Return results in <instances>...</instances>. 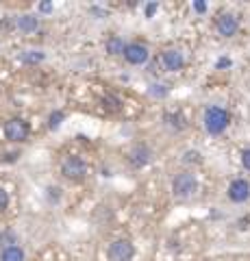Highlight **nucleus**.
Listing matches in <instances>:
<instances>
[{
  "label": "nucleus",
  "mask_w": 250,
  "mask_h": 261,
  "mask_svg": "<svg viewBox=\"0 0 250 261\" xmlns=\"http://www.w3.org/2000/svg\"><path fill=\"white\" fill-rule=\"evenodd\" d=\"M229 122H231V116H229L227 109L207 107V111H205V128H207V133H211V135L224 133L227 126H229Z\"/></svg>",
  "instance_id": "obj_1"
},
{
  "label": "nucleus",
  "mask_w": 250,
  "mask_h": 261,
  "mask_svg": "<svg viewBox=\"0 0 250 261\" xmlns=\"http://www.w3.org/2000/svg\"><path fill=\"white\" fill-rule=\"evenodd\" d=\"M196 190H198V181L191 172H181V174L174 176L172 192H174L176 198H189V196L196 194Z\"/></svg>",
  "instance_id": "obj_2"
},
{
  "label": "nucleus",
  "mask_w": 250,
  "mask_h": 261,
  "mask_svg": "<svg viewBox=\"0 0 250 261\" xmlns=\"http://www.w3.org/2000/svg\"><path fill=\"white\" fill-rule=\"evenodd\" d=\"M61 174L68 178V181H83V178L87 176V166L85 161L80 157H66L61 161Z\"/></svg>",
  "instance_id": "obj_3"
},
{
  "label": "nucleus",
  "mask_w": 250,
  "mask_h": 261,
  "mask_svg": "<svg viewBox=\"0 0 250 261\" xmlns=\"http://www.w3.org/2000/svg\"><path fill=\"white\" fill-rule=\"evenodd\" d=\"M29 135V122H24L22 118H11L9 122H5V137L9 142H26Z\"/></svg>",
  "instance_id": "obj_4"
},
{
  "label": "nucleus",
  "mask_w": 250,
  "mask_h": 261,
  "mask_svg": "<svg viewBox=\"0 0 250 261\" xmlns=\"http://www.w3.org/2000/svg\"><path fill=\"white\" fill-rule=\"evenodd\" d=\"M109 261H131L135 257V246L131 240H116L109 246Z\"/></svg>",
  "instance_id": "obj_5"
},
{
  "label": "nucleus",
  "mask_w": 250,
  "mask_h": 261,
  "mask_svg": "<svg viewBox=\"0 0 250 261\" xmlns=\"http://www.w3.org/2000/svg\"><path fill=\"white\" fill-rule=\"evenodd\" d=\"M124 59L131 63V65H142L148 61V48L144 44H126V50H124Z\"/></svg>",
  "instance_id": "obj_6"
},
{
  "label": "nucleus",
  "mask_w": 250,
  "mask_h": 261,
  "mask_svg": "<svg viewBox=\"0 0 250 261\" xmlns=\"http://www.w3.org/2000/svg\"><path fill=\"white\" fill-rule=\"evenodd\" d=\"M229 198L233 202H246L250 198V183L246 178H235L229 185Z\"/></svg>",
  "instance_id": "obj_7"
},
{
  "label": "nucleus",
  "mask_w": 250,
  "mask_h": 261,
  "mask_svg": "<svg viewBox=\"0 0 250 261\" xmlns=\"http://www.w3.org/2000/svg\"><path fill=\"white\" fill-rule=\"evenodd\" d=\"M215 29H217V33H220L222 37H233L237 33V29H239V20L235 18V15H231V13H224V15L217 18Z\"/></svg>",
  "instance_id": "obj_8"
},
{
  "label": "nucleus",
  "mask_w": 250,
  "mask_h": 261,
  "mask_svg": "<svg viewBox=\"0 0 250 261\" xmlns=\"http://www.w3.org/2000/svg\"><path fill=\"white\" fill-rule=\"evenodd\" d=\"M161 61H163V68L168 72H179L185 65V57L181 50H165L161 55Z\"/></svg>",
  "instance_id": "obj_9"
},
{
  "label": "nucleus",
  "mask_w": 250,
  "mask_h": 261,
  "mask_svg": "<svg viewBox=\"0 0 250 261\" xmlns=\"http://www.w3.org/2000/svg\"><path fill=\"white\" fill-rule=\"evenodd\" d=\"M150 157H152V154H150L148 146L146 144H137L135 148L131 150V154H128V161H131L133 168H144L150 161Z\"/></svg>",
  "instance_id": "obj_10"
},
{
  "label": "nucleus",
  "mask_w": 250,
  "mask_h": 261,
  "mask_svg": "<svg viewBox=\"0 0 250 261\" xmlns=\"http://www.w3.org/2000/svg\"><path fill=\"white\" fill-rule=\"evenodd\" d=\"M15 24H18V29L24 31V33H33L39 27V20L35 18V15H20Z\"/></svg>",
  "instance_id": "obj_11"
},
{
  "label": "nucleus",
  "mask_w": 250,
  "mask_h": 261,
  "mask_svg": "<svg viewBox=\"0 0 250 261\" xmlns=\"http://www.w3.org/2000/svg\"><path fill=\"white\" fill-rule=\"evenodd\" d=\"M0 261H24V250L20 246H7L0 252Z\"/></svg>",
  "instance_id": "obj_12"
},
{
  "label": "nucleus",
  "mask_w": 250,
  "mask_h": 261,
  "mask_svg": "<svg viewBox=\"0 0 250 261\" xmlns=\"http://www.w3.org/2000/svg\"><path fill=\"white\" fill-rule=\"evenodd\" d=\"M126 50V44H124V39L122 37H109L107 39V53L109 55H124Z\"/></svg>",
  "instance_id": "obj_13"
},
{
  "label": "nucleus",
  "mask_w": 250,
  "mask_h": 261,
  "mask_svg": "<svg viewBox=\"0 0 250 261\" xmlns=\"http://www.w3.org/2000/svg\"><path fill=\"white\" fill-rule=\"evenodd\" d=\"M102 107L107 109V111H111V113H116V111L122 109V102H120V98H118V96L107 94V96L102 98Z\"/></svg>",
  "instance_id": "obj_14"
},
{
  "label": "nucleus",
  "mask_w": 250,
  "mask_h": 261,
  "mask_svg": "<svg viewBox=\"0 0 250 261\" xmlns=\"http://www.w3.org/2000/svg\"><path fill=\"white\" fill-rule=\"evenodd\" d=\"M22 63H26V65H35L39 61H44V53L42 50H26V53H22Z\"/></svg>",
  "instance_id": "obj_15"
},
{
  "label": "nucleus",
  "mask_w": 250,
  "mask_h": 261,
  "mask_svg": "<svg viewBox=\"0 0 250 261\" xmlns=\"http://www.w3.org/2000/svg\"><path fill=\"white\" fill-rule=\"evenodd\" d=\"M165 122L170 126H174V128H183L185 126V120H183L181 113H165Z\"/></svg>",
  "instance_id": "obj_16"
},
{
  "label": "nucleus",
  "mask_w": 250,
  "mask_h": 261,
  "mask_svg": "<svg viewBox=\"0 0 250 261\" xmlns=\"http://www.w3.org/2000/svg\"><path fill=\"white\" fill-rule=\"evenodd\" d=\"M63 118H66V116H63V111H52L50 113V118H48V126H50V128H59L61 126V122H63Z\"/></svg>",
  "instance_id": "obj_17"
},
{
  "label": "nucleus",
  "mask_w": 250,
  "mask_h": 261,
  "mask_svg": "<svg viewBox=\"0 0 250 261\" xmlns=\"http://www.w3.org/2000/svg\"><path fill=\"white\" fill-rule=\"evenodd\" d=\"M7 205H9V194H7L5 187H0V214L7 209Z\"/></svg>",
  "instance_id": "obj_18"
},
{
  "label": "nucleus",
  "mask_w": 250,
  "mask_h": 261,
  "mask_svg": "<svg viewBox=\"0 0 250 261\" xmlns=\"http://www.w3.org/2000/svg\"><path fill=\"white\" fill-rule=\"evenodd\" d=\"M185 163H200V154L196 150H189V152H185V157H183Z\"/></svg>",
  "instance_id": "obj_19"
},
{
  "label": "nucleus",
  "mask_w": 250,
  "mask_h": 261,
  "mask_svg": "<svg viewBox=\"0 0 250 261\" xmlns=\"http://www.w3.org/2000/svg\"><path fill=\"white\" fill-rule=\"evenodd\" d=\"M150 94H152V96H165V94H168V87H165V85H152Z\"/></svg>",
  "instance_id": "obj_20"
},
{
  "label": "nucleus",
  "mask_w": 250,
  "mask_h": 261,
  "mask_svg": "<svg viewBox=\"0 0 250 261\" xmlns=\"http://www.w3.org/2000/svg\"><path fill=\"white\" fill-rule=\"evenodd\" d=\"M241 163H244V168H246L248 172H250V148L241 152Z\"/></svg>",
  "instance_id": "obj_21"
},
{
  "label": "nucleus",
  "mask_w": 250,
  "mask_h": 261,
  "mask_svg": "<svg viewBox=\"0 0 250 261\" xmlns=\"http://www.w3.org/2000/svg\"><path fill=\"white\" fill-rule=\"evenodd\" d=\"M157 3H150V5H146V18H152L155 15V11H157Z\"/></svg>",
  "instance_id": "obj_22"
},
{
  "label": "nucleus",
  "mask_w": 250,
  "mask_h": 261,
  "mask_svg": "<svg viewBox=\"0 0 250 261\" xmlns=\"http://www.w3.org/2000/svg\"><path fill=\"white\" fill-rule=\"evenodd\" d=\"M193 9H196L198 13H205L207 11V5L205 3H193Z\"/></svg>",
  "instance_id": "obj_23"
},
{
  "label": "nucleus",
  "mask_w": 250,
  "mask_h": 261,
  "mask_svg": "<svg viewBox=\"0 0 250 261\" xmlns=\"http://www.w3.org/2000/svg\"><path fill=\"white\" fill-rule=\"evenodd\" d=\"M231 65V59H227V57H222L220 61H217V68H229Z\"/></svg>",
  "instance_id": "obj_24"
},
{
  "label": "nucleus",
  "mask_w": 250,
  "mask_h": 261,
  "mask_svg": "<svg viewBox=\"0 0 250 261\" xmlns=\"http://www.w3.org/2000/svg\"><path fill=\"white\" fill-rule=\"evenodd\" d=\"M39 11H44V13L52 11V5H50V3H42V5H39Z\"/></svg>",
  "instance_id": "obj_25"
},
{
  "label": "nucleus",
  "mask_w": 250,
  "mask_h": 261,
  "mask_svg": "<svg viewBox=\"0 0 250 261\" xmlns=\"http://www.w3.org/2000/svg\"><path fill=\"white\" fill-rule=\"evenodd\" d=\"M15 157H18V154L11 152V154H7V157H5V161H15Z\"/></svg>",
  "instance_id": "obj_26"
}]
</instances>
